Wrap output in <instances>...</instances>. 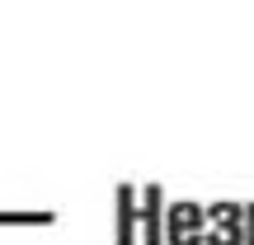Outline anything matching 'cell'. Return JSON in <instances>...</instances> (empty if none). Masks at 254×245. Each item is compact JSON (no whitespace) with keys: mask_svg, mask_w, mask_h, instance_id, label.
<instances>
[{"mask_svg":"<svg viewBox=\"0 0 254 245\" xmlns=\"http://www.w3.org/2000/svg\"><path fill=\"white\" fill-rule=\"evenodd\" d=\"M245 241V208L240 203H212L202 245H240Z\"/></svg>","mask_w":254,"mask_h":245,"instance_id":"6da1fadb","label":"cell"},{"mask_svg":"<svg viewBox=\"0 0 254 245\" xmlns=\"http://www.w3.org/2000/svg\"><path fill=\"white\" fill-rule=\"evenodd\" d=\"M202 231H207V212L198 203H174L170 217H165V241L170 245H202Z\"/></svg>","mask_w":254,"mask_h":245,"instance_id":"7a4b0ae2","label":"cell"},{"mask_svg":"<svg viewBox=\"0 0 254 245\" xmlns=\"http://www.w3.org/2000/svg\"><path fill=\"white\" fill-rule=\"evenodd\" d=\"M240 245H254V203L245 208V241H240Z\"/></svg>","mask_w":254,"mask_h":245,"instance_id":"277c9868","label":"cell"},{"mask_svg":"<svg viewBox=\"0 0 254 245\" xmlns=\"http://www.w3.org/2000/svg\"><path fill=\"white\" fill-rule=\"evenodd\" d=\"M118 241H132V189H118Z\"/></svg>","mask_w":254,"mask_h":245,"instance_id":"3957f363","label":"cell"}]
</instances>
